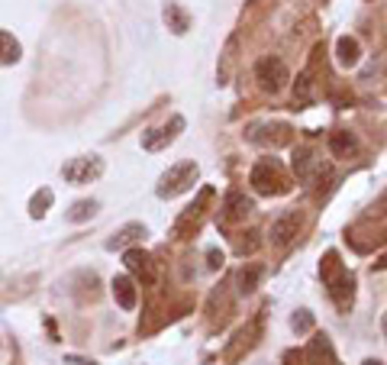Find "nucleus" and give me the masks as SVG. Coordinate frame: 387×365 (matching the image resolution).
<instances>
[{
    "instance_id": "1a4fd4ad",
    "label": "nucleus",
    "mask_w": 387,
    "mask_h": 365,
    "mask_svg": "<svg viewBox=\"0 0 387 365\" xmlns=\"http://www.w3.org/2000/svg\"><path fill=\"white\" fill-rule=\"evenodd\" d=\"M252 210H255L252 197H245L242 191H230V194H226V204H223V220H230V223H239V220H245Z\"/></svg>"
},
{
    "instance_id": "b1692460",
    "label": "nucleus",
    "mask_w": 387,
    "mask_h": 365,
    "mask_svg": "<svg viewBox=\"0 0 387 365\" xmlns=\"http://www.w3.org/2000/svg\"><path fill=\"white\" fill-rule=\"evenodd\" d=\"M381 327H384V336H387V313H384V320H381Z\"/></svg>"
},
{
    "instance_id": "f03ea898",
    "label": "nucleus",
    "mask_w": 387,
    "mask_h": 365,
    "mask_svg": "<svg viewBox=\"0 0 387 365\" xmlns=\"http://www.w3.org/2000/svg\"><path fill=\"white\" fill-rule=\"evenodd\" d=\"M197 165L194 162H178V165H171L165 175H162V181H158V197H178V194L190 191L194 184H197Z\"/></svg>"
},
{
    "instance_id": "6ab92c4d",
    "label": "nucleus",
    "mask_w": 387,
    "mask_h": 365,
    "mask_svg": "<svg viewBox=\"0 0 387 365\" xmlns=\"http://www.w3.org/2000/svg\"><path fill=\"white\" fill-rule=\"evenodd\" d=\"M97 214V201H91V197H87V201H74L71 204V210H68V223H84V220H91V217Z\"/></svg>"
},
{
    "instance_id": "4be33fe9",
    "label": "nucleus",
    "mask_w": 387,
    "mask_h": 365,
    "mask_svg": "<svg viewBox=\"0 0 387 365\" xmlns=\"http://www.w3.org/2000/svg\"><path fill=\"white\" fill-rule=\"evenodd\" d=\"M291 327L297 330V333H310V330H313V313H310V311H297L291 317Z\"/></svg>"
},
{
    "instance_id": "6e6552de",
    "label": "nucleus",
    "mask_w": 387,
    "mask_h": 365,
    "mask_svg": "<svg viewBox=\"0 0 387 365\" xmlns=\"http://www.w3.org/2000/svg\"><path fill=\"white\" fill-rule=\"evenodd\" d=\"M316 172H320V159H316V152L310 149V146H297V149H294V175H297V181L310 184Z\"/></svg>"
},
{
    "instance_id": "7ed1b4c3",
    "label": "nucleus",
    "mask_w": 387,
    "mask_h": 365,
    "mask_svg": "<svg viewBox=\"0 0 387 365\" xmlns=\"http://www.w3.org/2000/svg\"><path fill=\"white\" fill-rule=\"evenodd\" d=\"M255 78H258V87L268 91V94H281L287 81H291V71L287 65L278 58V55H265L262 62L255 65Z\"/></svg>"
},
{
    "instance_id": "412c9836",
    "label": "nucleus",
    "mask_w": 387,
    "mask_h": 365,
    "mask_svg": "<svg viewBox=\"0 0 387 365\" xmlns=\"http://www.w3.org/2000/svg\"><path fill=\"white\" fill-rule=\"evenodd\" d=\"M310 100H313V81H310V75H300L297 78V87H294V104L307 107Z\"/></svg>"
},
{
    "instance_id": "9b49d317",
    "label": "nucleus",
    "mask_w": 387,
    "mask_h": 365,
    "mask_svg": "<svg viewBox=\"0 0 387 365\" xmlns=\"http://www.w3.org/2000/svg\"><path fill=\"white\" fill-rule=\"evenodd\" d=\"M335 58L342 68H355L358 58H362V45H358L355 36H339V43H335Z\"/></svg>"
},
{
    "instance_id": "423d86ee",
    "label": "nucleus",
    "mask_w": 387,
    "mask_h": 365,
    "mask_svg": "<svg viewBox=\"0 0 387 365\" xmlns=\"http://www.w3.org/2000/svg\"><path fill=\"white\" fill-rule=\"evenodd\" d=\"M184 129V117H171V123L168 126H158V129H148L146 136H142V149L146 152H158L165 149L168 142L178 140V133Z\"/></svg>"
},
{
    "instance_id": "f8f14e48",
    "label": "nucleus",
    "mask_w": 387,
    "mask_h": 365,
    "mask_svg": "<svg viewBox=\"0 0 387 365\" xmlns=\"http://www.w3.org/2000/svg\"><path fill=\"white\" fill-rule=\"evenodd\" d=\"M113 298L123 311H133L136 307V281L129 275H116L113 278Z\"/></svg>"
},
{
    "instance_id": "dca6fc26",
    "label": "nucleus",
    "mask_w": 387,
    "mask_h": 365,
    "mask_svg": "<svg viewBox=\"0 0 387 365\" xmlns=\"http://www.w3.org/2000/svg\"><path fill=\"white\" fill-rule=\"evenodd\" d=\"M23 55V45L13 39V32L0 30V65H16Z\"/></svg>"
},
{
    "instance_id": "a211bd4d",
    "label": "nucleus",
    "mask_w": 387,
    "mask_h": 365,
    "mask_svg": "<svg viewBox=\"0 0 387 365\" xmlns=\"http://www.w3.org/2000/svg\"><path fill=\"white\" fill-rule=\"evenodd\" d=\"M52 201H55V194L49 191V188H39V191L30 197V217L32 220H42L45 217V210L52 207Z\"/></svg>"
},
{
    "instance_id": "aec40b11",
    "label": "nucleus",
    "mask_w": 387,
    "mask_h": 365,
    "mask_svg": "<svg viewBox=\"0 0 387 365\" xmlns=\"http://www.w3.org/2000/svg\"><path fill=\"white\" fill-rule=\"evenodd\" d=\"M258 278H262V265H249V269H242L239 278H236L239 294H252V291L258 288Z\"/></svg>"
},
{
    "instance_id": "f3484780",
    "label": "nucleus",
    "mask_w": 387,
    "mask_h": 365,
    "mask_svg": "<svg viewBox=\"0 0 387 365\" xmlns=\"http://www.w3.org/2000/svg\"><path fill=\"white\" fill-rule=\"evenodd\" d=\"M307 355H310V362L313 365H335V355H333V346H329V340L326 336H313V343H310V349H307Z\"/></svg>"
},
{
    "instance_id": "f257e3e1",
    "label": "nucleus",
    "mask_w": 387,
    "mask_h": 365,
    "mask_svg": "<svg viewBox=\"0 0 387 365\" xmlns=\"http://www.w3.org/2000/svg\"><path fill=\"white\" fill-rule=\"evenodd\" d=\"M320 275H323V285L329 291V298L335 301L339 311H346L349 304H352V294H355V278H352V272L339 262L335 252H326L323 262H320Z\"/></svg>"
},
{
    "instance_id": "393cba45",
    "label": "nucleus",
    "mask_w": 387,
    "mask_h": 365,
    "mask_svg": "<svg viewBox=\"0 0 387 365\" xmlns=\"http://www.w3.org/2000/svg\"><path fill=\"white\" fill-rule=\"evenodd\" d=\"M365 365H381V362H375V359H368V362Z\"/></svg>"
},
{
    "instance_id": "5701e85b",
    "label": "nucleus",
    "mask_w": 387,
    "mask_h": 365,
    "mask_svg": "<svg viewBox=\"0 0 387 365\" xmlns=\"http://www.w3.org/2000/svg\"><path fill=\"white\" fill-rule=\"evenodd\" d=\"M207 258H210V269H220L223 265V252H217V249H210Z\"/></svg>"
},
{
    "instance_id": "0eeeda50",
    "label": "nucleus",
    "mask_w": 387,
    "mask_h": 365,
    "mask_svg": "<svg viewBox=\"0 0 387 365\" xmlns=\"http://www.w3.org/2000/svg\"><path fill=\"white\" fill-rule=\"evenodd\" d=\"M297 230H300V214H297V210H287V214H281L272 223V243L281 249L291 246L294 236H297Z\"/></svg>"
},
{
    "instance_id": "ddd939ff",
    "label": "nucleus",
    "mask_w": 387,
    "mask_h": 365,
    "mask_svg": "<svg viewBox=\"0 0 387 365\" xmlns=\"http://www.w3.org/2000/svg\"><path fill=\"white\" fill-rule=\"evenodd\" d=\"M329 149H333V155H339V159H352L358 152V140L349 129H339V133L329 136Z\"/></svg>"
},
{
    "instance_id": "2eb2a0df",
    "label": "nucleus",
    "mask_w": 387,
    "mask_h": 365,
    "mask_svg": "<svg viewBox=\"0 0 387 365\" xmlns=\"http://www.w3.org/2000/svg\"><path fill=\"white\" fill-rule=\"evenodd\" d=\"M165 23L175 36H184V32L190 30V16L181 3H165Z\"/></svg>"
},
{
    "instance_id": "20e7f679",
    "label": "nucleus",
    "mask_w": 387,
    "mask_h": 365,
    "mask_svg": "<svg viewBox=\"0 0 387 365\" xmlns=\"http://www.w3.org/2000/svg\"><path fill=\"white\" fill-rule=\"evenodd\" d=\"M62 175H65V181H71V184H91L104 175V159H97V155H78V159L65 162Z\"/></svg>"
},
{
    "instance_id": "9d476101",
    "label": "nucleus",
    "mask_w": 387,
    "mask_h": 365,
    "mask_svg": "<svg viewBox=\"0 0 387 365\" xmlns=\"http://www.w3.org/2000/svg\"><path fill=\"white\" fill-rule=\"evenodd\" d=\"M146 233H148V230H146L142 223H126V226H120V230H116L113 236L107 239V249H110V252H116V249H126L129 243H136V239H142Z\"/></svg>"
},
{
    "instance_id": "4468645a",
    "label": "nucleus",
    "mask_w": 387,
    "mask_h": 365,
    "mask_svg": "<svg viewBox=\"0 0 387 365\" xmlns=\"http://www.w3.org/2000/svg\"><path fill=\"white\" fill-rule=\"evenodd\" d=\"M123 262H126V269L133 272V275H142L146 281H152V258H148L142 249H126Z\"/></svg>"
},
{
    "instance_id": "39448f33",
    "label": "nucleus",
    "mask_w": 387,
    "mask_h": 365,
    "mask_svg": "<svg viewBox=\"0 0 387 365\" xmlns=\"http://www.w3.org/2000/svg\"><path fill=\"white\" fill-rule=\"evenodd\" d=\"M249 181H252V188H255L258 194H281V191H287V184H284V178H281L278 162H258V165L252 168Z\"/></svg>"
}]
</instances>
